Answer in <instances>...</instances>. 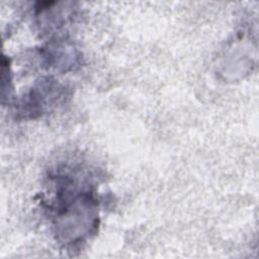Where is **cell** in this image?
Listing matches in <instances>:
<instances>
[{
  "label": "cell",
  "mask_w": 259,
  "mask_h": 259,
  "mask_svg": "<svg viewBox=\"0 0 259 259\" xmlns=\"http://www.w3.org/2000/svg\"><path fill=\"white\" fill-rule=\"evenodd\" d=\"M55 179L57 191L50 208L54 212L56 234L63 244L82 243L97 227L93 192L74 177L59 175Z\"/></svg>",
  "instance_id": "cell-1"
}]
</instances>
